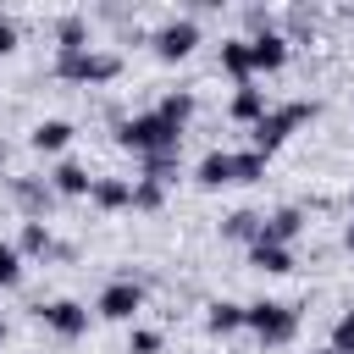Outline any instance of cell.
Returning a JSON list of instances; mask_svg holds the SVG:
<instances>
[{"mask_svg":"<svg viewBox=\"0 0 354 354\" xmlns=\"http://www.w3.org/2000/svg\"><path fill=\"white\" fill-rule=\"evenodd\" d=\"M111 144H116V149H133L138 160H149V155H183V127H177V122H166V116L149 105V111L116 116Z\"/></svg>","mask_w":354,"mask_h":354,"instance_id":"obj_1","label":"cell"},{"mask_svg":"<svg viewBox=\"0 0 354 354\" xmlns=\"http://www.w3.org/2000/svg\"><path fill=\"white\" fill-rule=\"evenodd\" d=\"M50 72H55L61 83H77V88H100V83H116V77H122V50H111V44L55 50Z\"/></svg>","mask_w":354,"mask_h":354,"instance_id":"obj_2","label":"cell"},{"mask_svg":"<svg viewBox=\"0 0 354 354\" xmlns=\"http://www.w3.org/2000/svg\"><path fill=\"white\" fill-rule=\"evenodd\" d=\"M315 116H321V100H288V105H271V111L249 127V149H260V155L271 160V155H277L304 122H315Z\"/></svg>","mask_w":354,"mask_h":354,"instance_id":"obj_3","label":"cell"},{"mask_svg":"<svg viewBox=\"0 0 354 354\" xmlns=\"http://www.w3.org/2000/svg\"><path fill=\"white\" fill-rule=\"evenodd\" d=\"M243 332H249L260 348H282V343L299 337V304H288V299H254Z\"/></svg>","mask_w":354,"mask_h":354,"instance_id":"obj_4","label":"cell"},{"mask_svg":"<svg viewBox=\"0 0 354 354\" xmlns=\"http://www.w3.org/2000/svg\"><path fill=\"white\" fill-rule=\"evenodd\" d=\"M194 44H199V17H194V11H183V17H166V22L149 33V50H155V61H188V55H194Z\"/></svg>","mask_w":354,"mask_h":354,"instance_id":"obj_5","label":"cell"},{"mask_svg":"<svg viewBox=\"0 0 354 354\" xmlns=\"http://www.w3.org/2000/svg\"><path fill=\"white\" fill-rule=\"evenodd\" d=\"M6 194H11V205L22 210V221H44L50 210H55V188H50V177H28V171H17V177H6Z\"/></svg>","mask_w":354,"mask_h":354,"instance_id":"obj_6","label":"cell"},{"mask_svg":"<svg viewBox=\"0 0 354 354\" xmlns=\"http://www.w3.org/2000/svg\"><path fill=\"white\" fill-rule=\"evenodd\" d=\"M138 310H144V282H133V277H111L100 288V299H94L100 321H133Z\"/></svg>","mask_w":354,"mask_h":354,"instance_id":"obj_7","label":"cell"},{"mask_svg":"<svg viewBox=\"0 0 354 354\" xmlns=\"http://www.w3.org/2000/svg\"><path fill=\"white\" fill-rule=\"evenodd\" d=\"M33 315L61 337V343H77L83 332H88V304H77V299H50V304H33Z\"/></svg>","mask_w":354,"mask_h":354,"instance_id":"obj_8","label":"cell"},{"mask_svg":"<svg viewBox=\"0 0 354 354\" xmlns=\"http://www.w3.org/2000/svg\"><path fill=\"white\" fill-rule=\"evenodd\" d=\"M243 39H249V33H243ZM288 55H293V39H288L282 28H271V33H254V39H249L254 77H260V72H282V66H288Z\"/></svg>","mask_w":354,"mask_h":354,"instance_id":"obj_9","label":"cell"},{"mask_svg":"<svg viewBox=\"0 0 354 354\" xmlns=\"http://www.w3.org/2000/svg\"><path fill=\"white\" fill-rule=\"evenodd\" d=\"M77 138V127L66 122V116H44V122H33V133H28V149H39V155H66V144Z\"/></svg>","mask_w":354,"mask_h":354,"instance_id":"obj_10","label":"cell"},{"mask_svg":"<svg viewBox=\"0 0 354 354\" xmlns=\"http://www.w3.org/2000/svg\"><path fill=\"white\" fill-rule=\"evenodd\" d=\"M194 183H199V188H227V183H238V155H232V149H205L199 166H194Z\"/></svg>","mask_w":354,"mask_h":354,"instance_id":"obj_11","label":"cell"},{"mask_svg":"<svg viewBox=\"0 0 354 354\" xmlns=\"http://www.w3.org/2000/svg\"><path fill=\"white\" fill-rule=\"evenodd\" d=\"M50 188L61 194V199H88L94 194V171L83 166V160H55V171H50Z\"/></svg>","mask_w":354,"mask_h":354,"instance_id":"obj_12","label":"cell"},{"mask_svg":"<svg viewBox=\"0 0 354 354\" xmlns=\"http://www.w3.org/2000/svg\"><path fill=\"white\" fill-rule=\"evenodd\" d=\"M299 232H304V210H299V205H277V210L266 216V227H260V243H282V249H293Z\"/></svg>","mask_w":354,"mask_h":354,"instance_id":"obj_13","label":"cell"},{"mask_svg":"<svg viewBox=\"0 0 354 354\" xmlns=\"http://www.w3.org/2000/svg\"><path fill=\"white\" fill-rule=\"evenodd\" d=\"M243 321H249V304H238V299H210L205 304V332L210 337H232V332H243Z\"/></svg>","mask_w":354,"mask_h":354,"instance_id":"obj_14","label":"cell"},{"mask_svg":"<svg viewBox=\"0 0 354 354\" xmlns=\"http://www.w3.org/2000/svg\"><path fill=\"white\" fill-rule=\"evenodd\" d=\"M227 77H232V88L238 83H254V61H249V39L243 33H232V39H221V61H216Z\"/></svg>","mask_w":354,"mask_h":354,"instance_id":"obj_15","label":"cell"},{"mask_svg":"<svg viewBox=\"0 0 354 354\" xmlns=\"http://www.w3.org/2000/svg\"><path fill=\"white\" fill-rule=\"evenodd\" d=\"M266 111H271V100H266V88H260V83H238V88H232V105H227V116H232V122L254 127Z\"/></svg>","mask_w":354,"mask_h":354,"instance_id":"obj_16","label":"cell"},{"mask_svg":"<svg viewBox=\"0 0 354 354\" xmlns=\"http://www.w3.org/2000/svg\"><path fill=\"white\" fill-rule=\"evenodd\" d=\"M55 232H50V221H22V232H17V254L22 260H55Z\"/></svg>","mask_w":354,"mask_h":354,"instance_id":"obj_17","label":"cell"},{"mask_svg":"<svg viewBox=\"0 0 354 354\" xmlns=\"http://www.w3.org/2000/svg\"><path fill=\"white\" fill-rule=\"evenodd\" d=\"M243 254H249V266H254V271H266V277H288V271L299 266V260H293V249H282V243H260V238H254Z\"/></svg>","mask_w":354,"mask_h":354,"instance_id":"obj_18","label":"cell"},{"mask_svg":"<svg viewBox=\"0 0 354 354\" xmlns=\"http://www.w3.org/2000/svg\"><path fill=\"white\" fill-rule=\"evenodd\" d=\"M88 205H100V210H133V177H94Z\"/></svg>","mask_w":354,"mask_h":354,"instance_id":"obj_19","label":"cell"},{"mask_svg":"<svg viewBox=\"0 0 354 354\" xmlns=\"http://www.w3.org/2000/svg\"><path fill=\"white\" fill-rule=\"evenodd\" d=\"M83 44H94V39H88V17H83V11L55 17V50H83Z\"/></svg>","mask_w":354,"mask_h":354,"instance_id":"obj_20","label":"cell"},{"mask_svg":"<svg viewBox=\"0 0 354 354\" xmlns=\"http://www.w3.org/2000/svg\"><path fill=\"white\" fill-rule=\"evenodd\" d=\"M260 227H266V216H260V210H232V216L221 221V238H238V243L249 249V243L260 238Z\"/></svg>","mask_w":354,"mask_h":354,"instance_id":"obj_21","label":"cell"},{"mask_svg":"<svg viewBox=\"0 0 354 354\" xmlns=\"http://www.w3.org/2000/svg\"><path fill=\"white\" fill-rule=\"evenodd\" d=\"M194 105H199V100H194V94H188V88H166V94H160V105H155V111H160V116H166V122H177V127H188V116H194Z\"/></svg>","mask_w":354,"mask_h":354,"instance_id":"obj_22","label":"cell"},{"mask_svg":"<svg viewBox=\"0 0 354 354\" xmlns=\"http://www.w3.org/2000/svg\"><path fill=\"white\" fill-rule=\"evenodd\" d=\"M160 205H166V188H160V183H149V177H133V210L155 216Z\"/></svg>","mask_w":354,"mask_h":354,"instance_id":"obj_23","label":"cell"},{"mask_svg":"<svg viewBox=\"0 0 354 354\" xmlns=\"http://www.w3.org/2000/svg\"><path fill=\"white\" fill-rule=\"evenodd\" d=\"M22 266H28V260L17 254V243L0 238V288H17V282H22Z\"/></svg>","mask_w":354,"mask_h":354,"instance_id":"obj_24","label":"cell"},{"mask_svg":"<svg viewBox=\"0 0 354 354\" xmlns=\"http://www.w3.org/2000/svg\"><path fill=\"white\" fill-rule=\"evenodd\" d=\"M144 177L160 183V188H171V183H177V155H149V160H144Z\"/></svg>","mask_w":354,"mask_h":354,"instance_id":"obj_25","label":"cell"},{"mask_svg":"<svg viewBox=\"0 0 354 354\" xmlns=\"http://www.w3.org/2000/svg\"><path fill=\"white\" fill-rule=\"evenodd\" d=\"M232 155H238V183H260V177H266V166H271L260 149H232Z\"/></svg>","mask_w":354,"mask_h":354,"instance_id":"obj_26","label":"cell"},{"mask_svg":"<svg viewBox=\"0 0 354 354\" xmlns=\"http://www.w3.org/2000/svg\"><path fill=\"white\" fill-rule=\"evenodd\" d=\"M160 348H166V337L155 326H133L127 332V354H160Z\"/></svg>","mask_w":354,"mask_h":354,"instance_id":"obj_27","label":"cell"},{"mask_svg":"<svg viewBox=\"0 0 354 354\" xmlns=\"http://www.w3.org/2000/svg\"><path fill=\"white\" fill-rule=\"evenodd\" d=\"M326 348H337V354H354V304H348V310L332 321V343H326Z\"/></svg>","mask_w":354,"mask_h":354,"instance_id":"obj_28","label":"cell"},{"mask_svg":"<svg viewBox=\"0 0 354 354\" xmlns=\"http://www.w3.org/2000/svg\"><path fill=\"white\" fill-rule=\"evenodd\" d=\"M243 28H249V39H254V33H271V28H277V17H271L266 6H249V11H243Z\"/></svg>","mask_w":354,"mask_h":354,"instance_id":"obj_29","label":"cell"},{"mask_svg":"<svg viewBox=\"0 0 354 354\" xmlns=\"http://www.w3.org/2000/svg\"><path fill=\"white\" fill-rule=\"evenodd\" d=\"M22 44V28H17V17L11 11H0V55H11Z\"/></svg>","mask_w":354,"mask_h":354,"instance_id":"obj_30","label":"cell"},{"mask_svg":"<svg viewBox=\"0 0 354 354\" xmlns=\"http://www.w3.org/2000/svg\"><path fill=\"white\" fill-rule=\"evenodd\" d=\"M343 249L354 254V194H348V221H343Z\"/></svg>","mask_w":354,"mask_h":354,"instance_id":"obj_31","label":"cell"},{"mask_svg":"<svg viewBox=\"0 0 354 354\" xmlns=\"http://www.w3.org/2000/svg\"><path fill=\"white\" fill-rule=\"evenodd\" d=\"M6 160H11V144H6V138H0V166H6Z\"/></svg>","mask_w":354,"mask_h":354,"instance_id":"obj_32","label":"cell"},{"mask_svg":"<svg viewBox=\"0 0 354 354\" xmlns=\"http://www.w3.org/2000/svg\"><path fill=\"white\" fill-rule=\"evenodd\" d=\"M6 332H11V326H6V315H0V343H6Z\"/></svg>","mask_w":354,"mask_h":354,"instance_id":"obj_33","label":"cell"},{"mask_svg":"<svg viewBox=\"0 0 354 354\" xmlns=\"http://www.w3.org/2000/svg\"><path fill=\"white\" fill-rule=\"evenodd\" d=\"M310 354H337V348H310Z\"/></svg>","mask_w":354,"mask_h":354,"instance_id":"obj_34","label":"cell"}]
</instances>
